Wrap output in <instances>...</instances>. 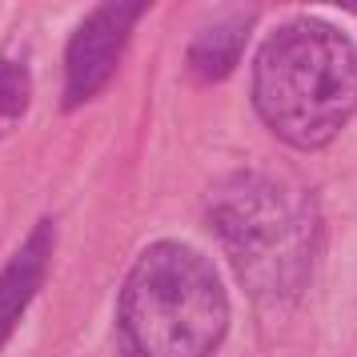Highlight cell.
<instances>
[{
  "instance_id": "cell-1",
  "label": "cell",
  "mask_w": 357,
  "mask_h": 357,
  "mask_svg": "<svg viewBox=\"0 0 357 357\" xmlns=\"http://www.w3.org/2000/svg\"><path fill=\"white\" fill-rule=\"evenodd\" d=\"M209 225L249 293L293 301L309 285L321 253V213L293 177L269 169L233 173L209 201Z\"/></svg>"
},
{
  "instance_id": "cell-2",
  "label": "cell",
  "mask_w": 357,
  "mask_h": 357,
  "mask_svg": "<svg viewBox=\"0 0 357 357\" xmlns=\"http://www.w3.org/2000/svg\"><path fill=\"white\" fill-rule=\"evenodd\" d=\"M253 105L285 145H329L357 113V45L317 17L281 24L253 61Z\"/></svg>"
},
{
  "instance_id": "cell-3",
  "label": "cell",
  "mask_w": 357,
  "mask_h": 357,
  "mask_svg": "<svg viewBox=\"0 0 357 357\" xmlns=\"http://www.w3.org/2000/svg\"><path fill=\"white\" fill-rule=\"evenodd\" d=\"M229 329L221 273L193 245H149L116 305L125 357H209Z\"/></svg>"
},
{
  "instance_id": "cell-4",
  "label": "cell",
  "mask_w": 357,
  "mask_h": 357,
  "mask_svg": "<svg viewBox=\"0 0 357 357\" xmlns=\"http://www.w3.org/2000/svg\"><path fill=\"white\" fill-rule=\"evenodd\" d=\"M149 4H100L81 20L65 52V109L93 100L116 73V61L129 45L132 24L141 20Z\"/></svg>"
},
{
  "instance_id": "cell-5",
  "label": "cell",
  "mask_w": 357,
  "mask_h": 357,
  "mask_svg": "<svg viewBox=\"0 0 357 357\" xmlns=\"http://www.w3.org/2000/svg\"><path fill=\"white\" fill-rule=\"evenodd\" d=\"M49 257H52V225L40 221L24 237V245L8 257V265L0 269V345L13 337L17 321L24 317L29 301L36 297L40 281L49 273Z\"/></svg>"
},
{
  "instance_id": "cell-6",
  "label": "cell",
  "mask_w": 357,
  "mask_h": 357,
  "mask_svg": "<svg viewBox=\"0 0 357 357\" xmlns=\"http://www.w3.org/2000/svg\"><path fill=\"white\" fill-rule=\"evenodd\" d=\"M253 20H257L253 8H233L225 17L209 20L193 36V45H189V73H193V81H201V84L225 81L229 73L237 68V61H241L245 40L253 33Z\"/></svg>"
},
{
  "instance_id": "cell-7",
  "label": "cell",
  "mask_w": 357,
  "mask_h": 357,
  "mask_svg": "<svg viewBox=\"0 0 357 357\" xmlns=\"http://www.w3.org/2000/svg\"><path fill=\"white\" fill-rule=\"evenodd\" d=\"M29 100H33V68L17 56H4L0 61V137L29 113Z\"/></svg>"
},
{
  "instance_id": "cell-8",
  "label": "cell",
  "mask_w": 357,
  "mask_h": 357,
  "mask_svg": "<svg viewBox=\"0 0 357 357\" xmlns=\"http://www.w3.org/2000/svg\"><path fill=\"white\" fill-rule=\"evenodd\" d=\"M345 8H349V13H357V0H354V4H345Z\"/></svg>"
}]
</instances>
